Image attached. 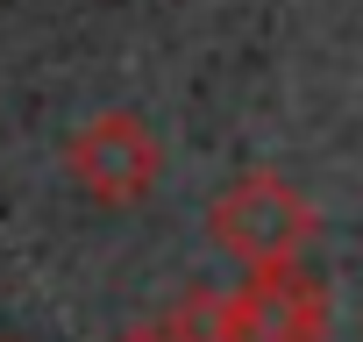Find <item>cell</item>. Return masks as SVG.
<instances>
[{
  "label": "cell",
  "instance_id": "277c9868",
  "mask_svg": "<svg viewBox=\"0 0 363 342\" xmlns=\"http://www.w3.org/2000/svg\"><path fill=\"white\" fill-rule=\"evenodd\" d=\"M128 342H186V335H178L171 321H157V328H143V335H128Z\"/></svg>",
  "mask_w": 363,
  "mask_h": 342
},
{
  "label": "cell",
  "instance_id": "6da1fadb",
  "mask_svg": "<svg viewBox=\"0 0 363 342\" xmlns=\"http://www.w3.org/2000/svg\"><path fill=\"white\" fill-rule=\"evenodd\" d=\"M207 236L221 257H235L242 271H271V264H299L313 243V207L299 200V186H285L278 171H242L228 179L207 207Z\"/></svg>",
  "mask_w": 363,
  "mask_h": 342
},
{
  "label": "cell",
  "instance_id": "7a4b0ae2",
  "mask_svg": "<svg viewBox=\"0 0 363 342\" xmlns=\"http://www.w3.org/2000/svg\"><path fill=\"white\" fill-rule=\"evenodd\" d=\"M335 299L306 264H271L250 271L235 292H214L207 307V342H328Z\"/></svg>",
  "mask_w": 363,
  "mask_h": 342
},
{
  "label": "cell",
  "instance_id": "3957f363",
  "mask_svg": "<svg viewBox=\"0 0 363 342\" xmlns=\"http://www.w3.org/2000/svg\"><path fill=\"white\" fill-rule=\"evenodd\" d=\"M65 171L79 179V193L100 200V207H143L157 193V179H164V143L150 136L143 114L107 107V114H93L65 143Z\"/></svg>",
  "mask_w": 363,
  "mask_h": 342
}]
</instances>
